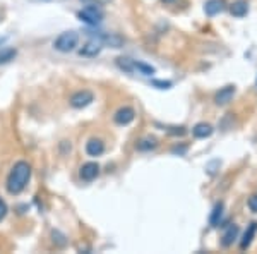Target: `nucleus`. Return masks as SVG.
<instances>
[{
    "mask_svg": "<svg viewBox=\"0 0 257 254\" xmlns=\"http://www.w3.org/2000/svg\"><path fill=\"white\" fill-rule=\"evenodd\" d=\"M29 179H31V165L24 160H19L17 163H14L12 170L7 175V182H5L7 193L12 196L21 194L28 185Z\"/></svg>",
    "mask_w": 257,
    "mask_h": 254,
    "instance_id": "f257e3e1",
    "label": "nucleus"
},
{
    "mask_svg": "<svg viewBox=\"0 0 257 254\" xmlns=\"http://www.w3.org/2000/svg\"><path fill=\"white\" fill-rule=\"evenodd\" d=\"M77 45H79V35L76 31H64L53 41L55 50L62 52V54H69V52L76 50Z\"/></svg>",
    "mask_w": 257,
    "mask_h": 254,
    "instance_id": "f03ea898",
    "label": "nucleus"
},
{
    "mask_svg": "<svg viewBox=\"0 0 257 254\" xmlns=\"http://www.w3.org/2000/svg\"><path fill=\"white\" fill-rule=\"evenodd\" d=\"M77 18H79L83 22H86V24L96 26L103 21L105 14H103V11L100 9V5H86L83 11L77 12Z\"/></svg>",
    "mask_w": 257,
    "mask_h": 254,
    "instance_id": "7ed1b4c3",
    "label": "nucleus"
},
{
    "mask_svg": "<svg viewBox=\"0 0 257 254\" xmlns=\"http://www.w3.org/2000/svg\"><path fill=\"white\" fill-rule=\"evenodd\" d=\"M94 102V94L89 90H81L70 96V107L74 109H84V107L91 105Z\"/></svg>",
    "mask_w": 257,
    "mask_h": 254,
    "instance_id": "20e7f679",
    "label": "nucleus"
},
{
    "mask_svg": "<svg viewBox=\"0 0 257 254\" xmlns=\"http://www.w3.org/2000/svg\"><path fill=\"white\" fill-rule=\"evenodd\" d=\"M235 93H237V88L233 86V84H228V86L220 88V91L214 94V103H216L218 107L228 105V103L233 100V96H235Z\"/></svg>",
    "mask_w": 257,
    "mask_h": 254,
    "instance_id": "39448f33",
    "label": "nucleus"
},
{
    "mask_svg": "<svg viewBox=\"0 0 257 254\" xmlns=\"http://www.w3.org/2000/svg\"><path fill=\"white\" fill-rule=\"evenodd\" d=\"M134 119H136V110L132 107H122L113 115V120L119 126H129L131 122H134Z\"/></svg>",
    "mask_w": 257,
    "mask_h": 254,
    "instance_id": "423d86ee",
    "label": "nucleus"
},
{
    "mask_svg": "<svg viewBox=\"0 0 257 254\" xmlns=\"http://www.w3.org/2000/svg\"><path fill=\"white\" fill-rule=\"evenodd\" d=\"M98 175H100V165L96 163V162H87V163H84L79 170V177L83 179L84 182H93Z\"/></svg>",
    "mask_w": 257,
    "mask_h": 254,
    "instance_id": "0eeeda50",
    "label": "nucleus"
},
{
    "mask_svg": "<svg viewBox=\"0 0 257 254\" xmlns=\"http://www.w3.org/2000/svg\"><path fill=\"white\" fill-rule=\"evenodd\" d=\"M102 50H103L102 40H89L87 43L83 45V48L79 50V55H83V57H96V55H100Z\"/></svg>",
    "mask_w": 257,
    "mask_h": 254,
    "instance_id": "6e6552de",
    "label": "nucleus"
},
{
    "mask_svg": "<svg viewBox=\"0 0 257 254\" xmlns=\"http://www.w3.org/2000/svg\"><path fill=\"white\" fill-rule=\"evenodd\" d=\"M214 132L213 126L207 122H199L196 124V126L192 127V134H194V138L196 139H206V138H211Z\"/></svg>",
    "mask_w": 257,
    "mask_h": 254,
    "instance_id": "1a4fd4ad",
    "label": "nucleus"
},
{
    "mask_svg": "<svg viewBox=\"0 0 257 254\" xmlns=\"http://www.w3.org/2000/svg\"><path fill=\"white\" fill-rule=\"evenodd\" d=\"M86 153L89 156H102L105 153V143L100 138H91L86 143Z\"/></svg>",
    "mask_w": 257,
    "mask_h": 254,
    "instance_id": "9d476101",
    "label": "nucleus"
},
{
    "mask_svg": "<svg viewBox=\"0 0 257 254\" xmlns=\"http://www.w3.org/2000/svg\"><path fill=\"white\" fill-rule=\"evenodd\" d=\"M237 237H239V225L232 223V225L226 227V230H224L223 237H221V247L233 246V242L237 240Z\"/></svg>",
    "mask_w": 257,
    "mask_h": 254,
    "instance_id": "9b49d317",
    "label": "nucleus"
},
{
    "mask_svg": "<svg viewBox=\"0 0 257 254\" xmlns=\"http://www.w3.org/2000/svg\"><path fill=\"white\" fill-rule=\"evenodd\" d=\"M256 234H257V221H252V223L247 227L243 237L240 239V249H242V251L249 249L250 244H252V240L256 239Z\"/></svg>",
    "mask_w": 257,
    "mask_h": 254,
    "instance_id": "f8f14e48",
    "label": "nucleus"
},
{
    "mask_svg": "<svg viewBox=\"0 0 257 254\" xmlns=\"http://www.w3.org/2000/svg\"><path fill=\"white\" fill-rule=\"evenodd\" d=\"M230 14L233 18H245L249 14V2L247 0H235L232 5H230Z\"/></svg>",
    "mask_w": 257,
    "mask_h": 254,
    "instance_id": "ddd939ff",
    "label": "nucleus"
},
{
    "mask_svg": "<svg viewBox=\"0 0 257 254\" xmlns=\"http://www.w3.org/2000/svg\"><path fill=\"white\" fill-rule=\"evenodd\" d=\"M100 40H102V43L108 45V47H112V48H122L123 43H125V40L117 33L103 35V36H100Z\"/></svg>",
    "mask_w": 257,
    "mask_h": 254,
    "instance_id": "4468645a",
    "label": "nucleus"
},
{
    "mask_svg": "<svg viewBox=\"0 0 257 254\" xmlns=\"http://www.w3.org/2000/svg\"><path fill=\"white\" fill-rule=\"evenodd\" d=\"M223 9H224L223 0H207L206 4H204V12H206V16H209V18L220 14Z\"/></svg>",
    "mask_w": 257,
    "mask_h": 254,
    "instance_id": "2eb2a0df",
    "label": "nucleus"
},
{
    "mask_svg": "<svg viewBox=\"0 0 257 254\" xmlns=\"http://www.w3.org/2000/svg\"><path fill=\"white\" fill-rule=\"evenodd\" d=\"M223 203H216L214 204V208H213V211H211V215H209V225L211 227H218L220 225V221H221V217H223Z\"/></svg>",
    "mask_w": 257,
    "mask_h": 254,
    "instance_id": "dca6fc26",
    "label": "nucleus"
},
{
    "mask_svg": "<svg viewBox=\"0 0 257 254\" xmlns=\"http://www.w3.org/2000/svg\"><path fill=\"white\" fill-rule=\"evenodd\" d=\"M156 146H158V139L151 138V136H148V138L141 139V141L137 143V146H136V148H137L139 151H151V149H154Z\"/></svg>",
    "mask_w": 257,
    "mask_h": 254,
    "instance_id": "f3484780",
    "label": "nucleus"
},
{
    "mask_svg": "<svg viewBox=\"0 0 257 254\" xmlns=\"http://www.w3.org/2000/svg\"><path fill=\"white\" fill-rule=\"evenodd\" d=\"M16 55H17V50L12 47H7V48H2L0 50V66H4V64H9L11 60H14Z\"/></svg>",
    "mask_w": 257,
    "mask_h": 254,
    "instance_id": "a211bd4d",
    "label": "nucleus"
},
{
    "mask_svg": "<svg viewBox=\"0 0 257 254\" xmlns=\"http://www.w3.org/2000/svg\"><path fill=\"white\" fill-rule=\"evenodd\" d=\"M117 66H119V69L125 71V73H134V71H136L134 60H132V58H127V57H119V58H117Z\"/></svg>",
    "mask_w": 257,
    "mask_h": 254,
    "instance_id": "6ab92c4d",
    "label": "nucleus"
},
{
    "mask_svg": "<svg viewBox=\"0 0 257 254\" xmlns=\"http://www.w3.org/2000/svg\"><path fill=\"white\" fill-rule=\"evenodd\" d=\"M134 67H136V71H139V73L144 74V76H151V74H154V73H156L154 67L148 66V64H144V62H137V60H134Z\"/></svg>",
    "mask_w": 257,
    "mask_h": 254,
    "instance_id": "aec40b11",
    "label": "nucleus"
},
{
    "mask_svg": "<svg viewBox=\"0 0 257 254\" xmlns=\"http://www.w3.org/2000/svg\"><path fill=\"white\" fill-rule=\"evenodd\" d=\"M51 237H53V242L57 244V246H60V247H64L67 244V239H66V236L64 234H60L58 230H53L51 232Z\"/></svg>",
    "mask_w": 257,
    "mask_h": 254,
    "instance_id": "412c9836",
    "label": "nucleus"
},
{
    "mask_svg": "<svg viewBox=\"0 0 257 254\" xmlns=\"http://www.w3.org/2000/svg\"><path fill=\"white\" fill-rule=\"evenodd\" d=\"M247 206H249V210L252 211V213H257V194H252V196L249 198Z\"/></svg>",
    "mask_w": 257,
    "mask_h": 254,
    "instance_id": "4be33fe9",
    "label": "nucleus"
},
{
    "mask_svg": "<svg viewBox=\"0 0 257 254\" xmlns=\"http://www.w3.org/2000/svg\"><path fill=\"white\" fill-rule=\"evenodd\" d=\"M153 86L159 88V90H170L171 81H153Z\"/></svg>",
    "mask_w": 257,
    "mask_h": 254,
    "instance_id": "5701e85b",
    "label": "nucleus"
},
{
    "mask_svg": "<svg viewBox=\"0 0 257 254\" xmlns=\"http://www.w3.org/2000/svg\"><path fill=\"white\" fill-rule=\"evenodd\" d=\"M5 215H7V204H5L4 201L0 200V221L4 220Z\"/></svg>",
    "mask_w": 257,
    "mask_h": 254,
    "instance_id": "b1692460",
    "label": "nucleus"
},
{
    "mask_svg": "<svg viewBox=\"0 0 257 254\" xmlns=\"http://www.w3.org/2000/svg\"><path fill=\"white\" fill-rule=\"evenodd\" d=\"M161 2H163V4H173L175 0H161Z\"/></svg>",
    "mask_w": 257,
    "mask_h": 254,
    "instance_id": "393cba45",
    "label": "nucleus"
},
{
    "mask_svg": "<svg viewBox=\"0 0 257 254\" xmlns=\"http://www.w3.org/2000/svg\"><path fill=\"white\" fill-rule=\"evenodd\" d=\"M256 84H257V79H256Z\"/></svg>",
    "mask_w": 257,
    "mask_h": 254,
    "instance_id": "a878e982",
    "label": "nucleus"
}]
</instances>
